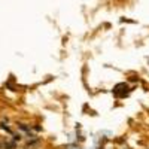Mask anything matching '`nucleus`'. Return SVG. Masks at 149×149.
Masks as SVG:
<instances>
[]
</instances>
